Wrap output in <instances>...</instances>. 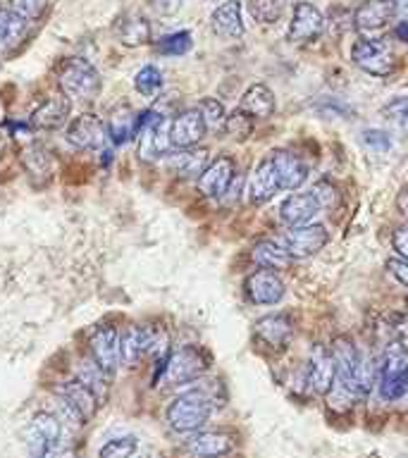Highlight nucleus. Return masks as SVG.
Listing matches in <instances>:
<instances>
[{
  "label": "nucleus",
  "mask_w": 408,
  "mask_h": 458,
  "mask_svg": "<svg viewBox=\"0 0 408 458\" xmlns=\"http://www.w3.org/2000/svg\"><path fill=\"white\" fill-rule=\"evenodd\" d=\"M336 382V370L327 346H313L306 360V385L313 394L327 396Z\"/></svg>",
  "instance_id": "obj_18"
},
{
  "label": "nucleus",
  "mask_w": 408,
  "mask_h": 458,
  "mask_svg": "<svg viewBox=\"0 0 408 458\" xmlns=\"http://www.w3.org/2000/svg\"><path fill=\"white\" fill-rule=\"evenodd\" d=\"M378 392L385 401H399L408 392V349L389 344L378 363Z\"/></svg>",
  "instance_id": "obj_4"
},
{
  "label": "nucleus",
  "mask_w": 408,
  "mask_h": 458,
  "mask_svg": "<svg viewBox=\"0 0 408 458\" xmlns=\"http://www.w3.org/2000/svg\"><path fill=\"white\" fill-rule=\"evenodd\" d=\"M253 129H256V120L251 117V114H246L243 110H232V113L227 114V120H225V131H227V136H232L234 141H246L251 134H253Z\"/></svg>",
  "instance_id": "obj_37"
},
{
  "label": "nucleus",
  "mask_w": 408,
  "mask_h": 458,
  "mask_svg": "<svg viewBox=\"0 0 408 458\" xmlns=\"http://www.w3.org/2000/svg\"><path fill=\"white\" fill-rule=\"evenodd\" d=\"M210 165V153L208 148H184L177 153H167V167H170L177 177L184 179H199L206 167Z\"/></svg>",
  "instance_id": "obj_27"
},
{
  "label": "nucleus",
  "mask_w": 408,
  "mask_h": 458,
  "mask_svg": "<svg viewBox=\"0 0 408 458\" xmlns=\"http://www.w3.org/2000/svg\"><path fill=\"white\" fill-rule=\"evenodd\" d=\"M210 370V353L200 346L186 344L167 353L160 368V379L165 386H182L199 382Z\"/></svg>",
  "instance_id": "obj_2"
},
{
  "label": "nucleus",
  "mask_w": 408,
  "mask_h": 458,
  "mask_svg": "<svg viewBox=\"0 0 408 458\" xmlns=\"http://www.w3.org/2000/svg\"><path fill=\"white\" fill-rule=\"evenodd\" d=\"M217 389H222L217 379H213V382L199 379L191 389H186L179 396H174L167 403V408H165L167 425L174 432H179V435H196V432H200L210 422V418H213L215 408L222 406V399H217Z\"/></svg>",
  "instance_id": "obj_1"
},
{
  "label": "nucleus",
  "mask_w": 408,
  "mask_h": 458,
  "mask_svg": "<svg viewBox=\"0 0 408 458\" xmlns=\"http://www.w3.org/2000/svg\"><path fill=\"white\" fill-rule=\"evenodd\" d=\"M29 21H24L20 14H14L10 7L0 5V53L14 48L17 43L27 36Z\"/></svg>",
  "instance_id": "obj_31"
},
{
  "label": "nucleus",
  "mask_w": 408,
  "mask_h": 458,
  "mask_svg": "<svg viewBox=\"0 0 408 458\" xmlns=\"http://www.w3.org/2000/svg\"><path fill=\"white\" fill-rule=\"evenodd\" d=\"M134 89L146 98H156L163 89V72L157 70L156 64H143L141 70L136 72Z\"/></svg>",
  "instance_id": "obj_35"
},
{
  "label": "nucleus",
  "mask_w": 408,
  "mask_h": 458,
  "mask_svg": "<svg viewBox=\"0 0 408 458\" xmlns=\"http://www.w3.org/2000/svg\"><path fill=\"white\" fill-rule=\"evenodd\" d=\"M279 191H282V184H279L277 167H275L270 153H268V156L251 170L249 179H246V199H249L251 206H265V203L275 199V193Z\"/></svg>",
  "instance_id": "obj_14"
},
{
  "label": "nucleus",
  "mask_w": 408,
  "mask_h": 458,
  "mask_svg": "<svg viewBox=\"0 0 408 458\" xmlns=\"http://www.w3.org/2000/svg\"><path fill=\"white\" fill-rule=\"evenodd\" d=\"M251 258H253V263L260 265L263 270H272V272H285L292 267L293 258L286 253V249L282 243L277 242H258L253 249H251Z\"/></svg>",
  "instance_id": "obj_29"
},
{
  "label": "nucleus",
  "mask_w": 408,
  "mask_h": 458,
  "mask_svg": "<svg viewBox=\"0 0 408 458\" xmlns=\"http://www.w3.org/2000/svg\"><path fill=\"white\" fill-rule=\"evenodd\" d=\"M89 358L113 379L120 368V332L110 325H98L89 339Z\"/></svg>",
  "instance_id": "obj_10"
},
{
  "label": "nucleus",
  "mask_w": 408,
  "mask_h": 458,
  "mask_svg": "<svg viewBox=\"0 0 408 458\" xmlns=\"http://www.w3.org/2000/svg\"><path fill=\"white\" fill-rule=\"evenodd\" d=\"M193 46L191 41V34L189 31H174V34L165 36V38H160L157 41V53H163V55H184V53H189Z\"/></svg>",
  "instance_id": "obj_39"
},
{
  "label": "nucleus",
  "mask_w": 408,
  "mask_h": 458,
  "mask_svg": "<svg viewBox=\"0 0 408 458\" xmlns=\"http://www.w3.org/2000/svg\"><path fill=\"white\" fill-rule=\"evenodd\" d=\"M325 31V17L313 3L308 0H301L293 5L292 21H289V41L296 43V46H310L322 36Z\"/></svg>",
  "instance_id": "obj_11"
},
{
  "label": "nucleus",
  "mask_w": 408,
  "mask_h": 458,
  "mask_svg": "<svg viewBox=\"0 0 408 458\" xmlns=\"http://www.w3.org/2000/svg\"><path fill=\"white\" fill-rule=\"evenodd\" d=\"M117 36H120V41L124 46H143V43L150 41V21L141 14H132L127 20L120 21V27H117Z\"/></svg>",
  "instance_id": "obj_32"
},
{
  "label": "nucleus",
  "mask_w": 408,
  "mask_h": 458,
  "mask_svg": "<svg viewBox=\"0 0 408 458\" xmlns=\"http://www.w3.org/2000/svg\"><path fill=\"white\" fill-rule=\"evenodd\" d=\"M153 329L129 325L127 329L120 332V365L124 368H136L141 363V358L150 353L153 346Z\"/></svg>",
  "instance_id": "obj_22"
},
{
  "label": "nucleus",
  "mask_w": 408,
  "mask_h": 458,
  "mask_svg": "<svg viewBox=\"0 0 408 458\" xmlns=\"http://www.w3.org/2000/svg\"><path fill=\"white\" fill-rule=\"evenodd\" d=\"M136 451H139V439L134 435H120L100 446L98 458H132Z\"/></svg>",
  "instance_id": "obj_36"
},
{
  "label": "nucleus",
  "mask_w": 408,
  "mask_h": 458,
  "mask_svg": "<svg viewBox=\"0 0 408 458\" xmlns=\"http://www.w3.org/2000/svg\"><path fill=\"white\" fill-rule=\"evenodd\" d=\"M253 335L265 349L285 351L293 336V322L286 313H270L258 318L253 325Z\"/></svg>",
  "instance_id": "obj_17"
},
{
  "label": "nucleus",
  "mask_w": 408,
  "mask_h": 458,
  "mask_svg": "<svg viewBox=\"0 0 408 458\" xmlns=\"http://www.w3.org/2000/svg\"><path fill=\"white\" fill-rule=\"evenodd\" d=\"M57 399L67 401L74 411H77L86 422L91 420L93 415L98 413V406L103 401L96 396V394L84 385V382H79V379H67V382H60L55 389Z\"/></svg>",
  "instance_id": "obj_24"
},
{
  "label": "nucleus",
  "mask_w": 408,
  "mask_h": 458,
  "mask_svg": "<svg viewBox=\"0 0 408 458\" xmlns=\"http://www.w3.org/2000/svg\"><path fill=\"white\" fill-rule=\"evenodd\" d=\"M243 293L253 306H275L285 299L286 286L277 272L256 270L243 279Z\"/></svg>",
  "instance_id": "obj_15"
},
{
  "label": "nucleus",
  "mask_w": 408,
  "mask_h": 458,
  "mask_svg": "<svg viewBox=\"0 0 408 458\" xmlns=\"http://www.w3.org/2000/svg\"><path fill=\"white\" fill-rule=\"evenodd\" d=\"M143 458H153V456H143Z\"/></svg>",
  "instance_id": "obj_52"
},
{
  "label": "nucleus",
  "mask_w": 408,
  "mask_h": 458,
  "mask_svg": "<svg viewBox=\"0 0 408 458\" xmlns=\"http://www.w3.org/2000/svg\"><path fill=\"white\" fill-rule=\"evenodd\" d=\"M50 0H10V10L20 14L24 21L41 20Z\"/></svg>",
  "instance_id": "obj_41"
},
{
  "label": "nucleus",
  "mask_w": 408,
  "mask_h": 458,
  "mask_svg": "<svg viewBox=\"0 0 408 458\" xmlns=\"http://www.w3.org/2000/svg\"><path fill=\"white\" fill-rule=\"evenodd\" d=\"M64 139L77 150H100L107 143V127L98 114L81 113L67 124Z\"/></svg>",
  "instance_id": "obj_9"
},
{
  "label": "nucleus",
  "mask_w": 408,
  "mask_h": 458,
  "mask_svg": "<svg viewBox=\"0 0 408 458\" xmlns=\"http://www.w3.org/2000/svg\"><path fill=\"white\" fill-rule=\"evenodd\" d=\"M57 86L60 93L72 103H91L100 93V74L84 57H67L57 70Z\"/></svg>",
  "instance_id": "obj_3"
},
{
  "label": "nucleus",
  "mask_w": 408,
  "mask_h": 458,
  "mask_svg": "<svg viewBox=\"0 0 408 458\" xmlns=\"http://www.w3.org/2000/svg\"><path fill=\"white\" fill-rule=\"evenodd\" d=\"M289 0H249L251 17L260 24H275L285 17Z\"/></svg>",
  "instance_id": "obj_34"
},
{
  "label": "nucleus",
  "mask_w": 408,
  "mask_h": 458,
  "mask_svg": "<svg viewBox=\"0 0 408 458\" xmlns=\"http://www.w3.org/2000/svg\"><path fill=\"white\" fill-rule=\"evenodd\" d=\"M389 335L392 342L408 349V313H394L389 315Z\"/></svg>",
  "instance_id": "obj_43"
},
{
  "label": "nucleus",
  "mask_w": 408,
  "mask_h": 458,
  "mask_svg": "<svg viewBox=\"0 0 408 458\" xmlns=\"http://www.w3.org/2000/svg\"><path fill=\"white\" fill-rule=\"evenodd\" d=\"M72 110V100L63 93H55L50 96L48 100H43L41 106L36 107L31 117H29V124L34 129H41V131H55L67 122Z\"/></svg>",
  "instance_id": "obj_23"
},
{
  "label": "nucleus",
  "mask_w": 408,
  "mask_h": 458,
  "mask_svg": "<svg viewBox=\"0 0 408 458\" xmlns=\"http://www.w3.org/2000/svg\"><path fill=\"white\" fill-rule=\"evenodd\" d=\"M208 134L206 120L199 107H189L172 117L170 122V141L172 148H196Z\"/></svg>",
  "instance_id": "obj_16"
},
{
  "label": "nucleus",
  "mask_w": 408,
  "mask_h": 458,
  "mask_svg": "<svg viewBox=\"0 0 408 458\" xmlns=\"http://www.w3.org/2000/svg\"><path fill=\"white\" fill-rule=\"evenodd\" d=\"M363 141L368 143L372 150H378V153H387V150L394 146L392 136H389V131H385V129H365Z\"/></svg>",
  "instance_id": "obj_44"
},
{
  "label": "nucleus",
  "mask_w": 408,
  "mask_h": 458,
  "mask_svg": "<svg viewBox=\"0 0 408 458\" xmlns=\"http://www.w3.org/2000/svg\"><path fill=\"white\" fill-rule=\"evenodd\" d=\"M79 382H84L89 389H91L100 401H106L107 389H110V377H107L106 372L100 370L98 365L93 363L91 358H84V360H79V372H77Z\"/></svg>",
  "instance_id": "obj_33"
},
{
  "label": "nucleus",
  "mask_w": 408,
  "mask_h": 458,
  "mask_svg": "<svg viewBox=\"0 0 408 458\" xmlns=\"http://www.w3.org/2000/svg\"><path fill=\"white\" fill-rule=\"evenodd\" d=\"M46 458H79V451L74 449V444H70L63 437V442L57 444L55 449L50 451V454Z\"/></svg>",
  "instance_id": "obj_47"
},
{
  "label": "nucleus",
  "mask_w": 408,
  "mask_h": 458,
  "mask_svg": "<svg viewBox=\"0 0 408 458\" xmlns=\"http://www.w3.org/2000/svg\"><path fill=\"white\" fill-rule=\"evenodd\" d=\"M387 270H389V275H392L399 284H404L408 289V260L389 258V260H387Z\"/></svg>",
  "instance_id": "obj_46"
},
{
  "label": "nucleus",
  "mask_w": 408,
  "mask_h": 458,
  "mask_svg": "<svg viewBox=\"0 0 408 458\" xmlns=\"http://www.w3.org/2000/svg\"><path fill=\"white\" fill-rule=\"evenodd\" d=\"M392 246L401 260H408V225H401V227L394 229Z\"/></svg>",
  "instance_id": "obj_45"
},
{
  "label": "nucleus",
  "mask_w": 408,
  "mask_h": 458,
  "mask_svg": "<svg viewBox=\"0 0 408 458\" xmlns=\"http://www.w3.org/2000/svg\"><path fill=\"white\" fill-rule=\"evenodd\" d=\"M234 449L236 435L225 429H200L186 442V451L196 458H225Z\"/></svg>",
  "instance_id": "obj_19"
},
{
  "label": "nucleus",
  "mask_w": 408,
  "mask_h": 458,
  "mask_svg": "<svg viewBox=\"0 0 408 458\" xmlns=\"http://www.w3.org/2000/svg\"><path fill=\"white\" fill-rule=\"evenodd\" d=\"M170 117L163 114L149 113L141 114V129H139V157L143 163L157 160L170 153L172 141H170Z\"/></svg>",
  "instance_id": "obj_7"
},
{
  "label": "nucleus",
  "mask_w": 408,
  "mask_h": 458,
  "mask_svg": "<svg viewBox=\"0 0 408 458\" xmlns=\"http://www.w3.org/2000/svg\"><path fill=\"white\" fill-rule=\"evenodd\" d=\"M396 14V0H363L353 13V29L361 38H378Z\"/></svg>",
  "instance_id": "obj_8"
},
{
  "label": "nucleus",
  "mask_w": 408,
  "mask_h": 458,
  "mask_svg": "<svg viewBox=\"0 0 408 458\" xmlns=\"http://www.w3.org/2000/svg\"><path fill=\"white\" fill-rule=\"evenodd\" d=\"M322 208L310 191H299L286 196L279 206V220L285 222L286 227H303V225H313Z\"/></svg>",
  "instance_id": "obj_20"
},
{
  "label": "nucleus",
  "mask_w": 408,
  "mask_h": 458,
  "mask_svg": "<svg viewBox=\"0 0 408 458\" xmlns=\"http://www.w3.org/2000/svg\"><path fill=\"white\" fill-rule=\"evenodd\" d=\"M196 182H199V191L206 199H225L236 182L234 157L217 156L215 160H210L206 172Z\"/></svg>",
  "instance_id": "obj_13"
},
{
  "label": "nucleus",
  "mask_w": 408,
  "mask_h": 458,
  "mask_svg": "<svg viewBox=\"0 0 408 458\" xmlns=\"http://www.w3.org/2000/svg\"><path fill=\"white\" fill-rule=\"evenodd\" d=\"M310 193L318 199L322 210H325V208L339 206V189H336V184L332 179H318L313 184V189H310Z\"/></svg>",
  "instance_id": "obj_42"
},
{
  "label": "nucleus",
  "mask_w": 408,
  "mask_h": 458,
  "mask_svg": "<svg viewBox=\"0 0 408 458\" xmlns=\"http://www.w3.org/2000/svg\"><path fill=\"white\" fill-rule=\"evenodd\" d=\"M21 165L24 170L31 177L36 186H46L53 177V160H50V153L43 146H27L21 150Z\"/></svg>",
  "instance_id": "obj_30"
},
{
  "label": "nucleus",
  "mask_w": 408,
  "mask_h": 458,
  "mask_svg": "<svg viewBox=\"0 0 408 458\" xmlns=\"http://www.w3.org/2000/svg\"><path fill=\"white\" fill-rule=\"evenodd\" d=\"M210 29L215 34L225 38V41H236L246 34V24H243V7L239 0H227L213 10L210 14Z\"/></svg>",
  "instance_id": "obj_21"
},
{
  "label": "nucleus",
  "mask_w": 408,
  "mask_h": 458,
  "mask_svg": "<svg viewBox=\"0 0 408 458\" xmlns=\"http://www.w3.org/2000/svg\"><path fill=\"white\" fill-rule=\"evenodd\" d=\"M329 242V232L322 225H303V227H292L282 239V246L293 260L313 258L320 253Z\"/></svg>",
  "instance_id": "obj_12"
},
{
  "label": "nucleus",
  "mask_w": 408,
  "mask_h": 458,
  "mask_svg": "<svg viewBox=\"0 0 408 458\" xmlns=\"http://www.w3.org/2000/svg\"><path fill=\"white\" fill-rule=\"evenodd\" d=\"M139 129H141V114L136 113L132 106L122 103V106L110 110V120H107V139H110L115 146H122V143H127L129 139L139 136Z\"/></svg>",
  "instance_id": "obj_26"
},
{
  "label": "nucleus",
  "mask_w": 408,
  "mask_h": 458,
  "mask_svg": "<svg viewBox=\"0 0 408 458\" xmlns=\"http://www.w3.org/2000/svg\"><path fill=\"white\" fill-rule=\"evenodd\" d=\"M64 428L60 418L50 411H38L24 428V446L29 458H46L57 444L63 442Z\"/></svg>",
  "instance_id": "obj_5"
},
{
  "label": "nucleus",
  "mask_w": 408,
  "mask_h": 458,
  "mask_svg": "<svg viewBox=\"0 0 408 458\" xmlns=\"http://www.w3.org/2000/svg\"><path fill=\"white\" fill-rule=\"evenodd\" d=\"M351 63L370 77H389L396 70V55L379 38H358L351 46Z\"/></svg>",
  "instance_id": "obj_6"
},
{
  "label": "nucleus",
  "mask_w": 408,
  "mask_h": 458,
  "mask_svg": "<svg viewBox=\"0 0 408 458\" xmlns=\"http://www.w3.org/2000/svg\"><path fill=\"white\" fill-rule=\"evenodd\" d=\"M0 153H3V139H0Z\"/></svg>",
  "instance_id": "obj_50"
},
{
  "label": "nucleus",
  "mask_w": 408,
  "mask_h": 458,
  "mask_svg": "<svg viewBox=\"0 0 408 458\" xmlns=\"http://www.w3.org/2000/svg\"><path fill=\"white\" fill-rule=\"evenodd\" d=\"M394 34H396L399 41H404L408 46V20L396 21V24H394Z\"/></svg>",
  "instance_id": "obj_48"
},
{
  "label": "nucleus",
  "mask_w": 408,
  "mask_h": 458,
  "mask_svg": "<svg viewBox=\"0 0 408 458\" xmlns=\"http://www.w3.org/2000/svg\"><path fill=\"white\" fill-rule=\"evenodd\" d=\"M206 120L208 131H225V120H227V113H225V106H222L217 98H203L196 106Z\"/></svg>",
  "instance_id": "obj_38"
},
{
  "label": "nucleus",
  "mask_w": 408,
  "mask_h": 458,
  "mask_svg": "<svg viewBox=\"0 0 408 458\" xmlns=\"http://www.w3.org/2000/svg\"><path fill=\"white\" fill-rule=\"evenodd\" d=\"M396 13H399L404 20H408V0H399V3H396Z\"/></svg>",
  "instance_id": "obj_49"
},
{
  "label": "nucleus",
  "mask_w": 408,
  "mask_h": 458,
  "mask_svg": "<svg viewBox=\"0 0 408 458\" xmlns=\"http://www.w3.org/2000/svg\"><path fill=\"white\" fill-rule=\"evenodd\" d=\"M406 308H408V296H406Z\"/></svg>",
  "instance_id": "obj_51"
},
{
  "label": "nucleus",
  "mask_w": 408,
  "mask_h": 458,
  "mask_svg": "<svg viewBox=\"0 0 408 458\" xmlns=\"http://www.w3.org/2000/svg\"><path fill=\"white\" fill-rule=\"evenodd\" d=\"M272 163L277 167L279 184H282V191H296L303 186V182L308 179V165L301 160L296 153L285 148H277L270 153Z\"/></svg>",
  "instance_id": "obj_25"
},
{
  "label": "nucleus",
  "mask_w": 408,
  "mask_h": 458,
  "mask_svg": "<svg viewBox=\"0 0 408 458\" xmlns=\"http://www.w3.org/2000/svg\"><path fill=\"white\" fill-rule=\"evenodd\" d=\"M382 113L394 127H399L401 131H408V96H394L385 107Z\"/></svg>",
  "instance_id": "obj_40"
},
{
  "label": "nucleus",
  "mask_w": 408,
  "mask_h": 458,
  "mask_svg": "<svg viewBox=\"0 0 408 458\" xmlns=\"http://www.w3.org/2000/svg\"><path fill=\"white\" fill-rule=\"evenodd\" d=\"M275 107H277L275 93L270 91V86L265 84L249 86L242 96V103H239V110L251 114L253 120H268L275 114Z\"/></svg>",
  "instance_id": "obj_28"
}]
</instances>
